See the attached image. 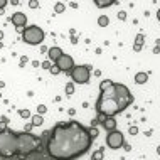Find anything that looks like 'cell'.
<instances>
[{
  "mask_svg": "<svg viewBox=\"0 0 160 160\" xmlns=\"http://www.w3.org/2000/svg\"><path fill=\"white\" fill-rule=\"evenodd\" d=\"M91 143L89 130L81 123H57L49 131L46 152L52 160H76L88 152Z\"/></svg>",
  "mask_w": 160,
  "mask_h": 160,
  "instance_id": "obj_1",
  "label": "cell"
},
{
  "mask_svg": "<svg viewBox=\"0 0 160 160\" xmlns=\"http://www.w3.org/2000/svg\"><path fill=\"white\" fill-rule=\"evenodd\" d=\"M96 111H98V115H103L106 118L120 113V108H118L116 98H115V83H113V86L101 91V96L96 101Z\"/></svg>",
  "mask_w": 160,
  "mask_h": 160,
  "instance_id": "obj_2",
  "label": "cell"
},
{
  "mask_svg": "<svg viewBox=\"0 0 160 160\" xmlns=\"http://www.w3.org/2000/svg\"><path fill=\"white\" fill-rule=\"evenodd\" d=\"M42 138H39L32 133H17V155L19 157H25L31 155L37 150H40Z\"/></svg>",
  "mask_w": 160,
  "mask_h": 160,
  "instance_id": "obj_3",
  "label": "cell"
},
{
  "mask_svg": "<svg viewBox=\"0 0 160 160\" xmlns=\"http://www.w3.org/2000/svg\"><path fill=\"white\" fill-rule=\"evenodd\" d=\"M14 155H17V133L7 128L0 131V157L10 159Z\"/></svg>",
  "mask_w": 160,
  "mask_h": 160,
  "instance_id": "obj_4",
  "label": "cell"
},
{
  "mask_svg": "<svg viewBox=\"0 0 160 160\" xmlns=\"http://www.w3.org/2000/svg\"><path fill=\"white\" fill-rule=\"evenodd\" d=\"M115 98H116L120 111H125L133 103V96H131L130 89L126 88L125 84H121V83H115Z\"/></svg>",
  "mask_w": 160,
  "mask_h": 160,
  "instance_id": "obj_5",
  "label": "cell"
},
{
  "mask_svg": "<svg viewBox=\"0 0 160 160\" xmlns=\"http://www.w3.org/2000/svg\"><path fill=\"white\" fill-rule=\"evenodd\" d=\"M44 31L40 29V27H37V25H29V27H25L24 29V32H22V40L24 42H27V44H31V46H39V44H42L44 42Z\"/></svg>",
  "mask_w": 160,
  "mask_h": 160,
  "instance_id": "obj_6",
  "label": "cell"
},
{
  "mask_svg": "<svg viewBox=\"0 0 160 160\" xmlns=\"http://www.w3.org/2000/svg\"><path fill=\"white\" fill-rule=\"evenodd\" d=\"M71 79L76 84H86L89 81V66H74L71 69Z\"/></svg>",
  "mask_w": 160,
  "mask_h": 160,
  "instance_id": "obj_7",
  "label": "cell"
},
{
  "mask_svg": "<svg viewBox=\"0 0 160 160\" xmlns=\"http://www.w3.org/2000/svg\"><path fill=\"white\" fill-rule=\"evenodd\" d=\"M125 143V137L121 131L118 130H113V131H108V137H106V145L111 148V150H118L121 148Z\"/></svg>",
  "mask_w": 160,
  "mask_h": 160,
  "instance_id": "obj_8",
  "label": "cell"
},
{
  "mask_svg": "<svg viewBox=\"0 0 160 160\" xmlns=\"http://www.w3.org/2000/svg\"><path fill=\"white\" fill-rule=\"evenodd\" d=\"M57 68H59V71L62 72H71V69L74 68V61H72V57L71 56H68V54H62L56 62H54Z\"/></svg>",
  "mask_w": 160,
  "mask_h": 160,
  "instance_id": "obj_9",
  "label": "cell"
},
{
  "mask_svg": "<svg viewBox=\"0 0 160 160\" xmlns=\"http://www.w3.org/2000/svg\"><path fill=\"white\" fill-rule=\"evenodd\" d=\"M12 22H14L15 27H25V24H27V15L22 14V12H15V14L12 15Z\"/></svg>",
  "mask_w": 160,
  "mask_h": 160,
  "instance_id": "obj_10",
  "label": "cell"
},
{
  "mask_svg": "<svg viewBox=\"0 0 160 160\" xmlns=\"http://www.w3.org/2000/svg\"><path fill=\"white\" fill-rule=\"evenodd\" d=\"M62 54L64 52L61 51V47H49V49H47V56H49V61H51V62H56Z\"/></svg>",
  "mask_w": 160,
  "mask_h": 160,
  "instance_id": "obj_11",
  "label": "cell"
},
{
  "mask_svg": "<svg viewBox=\"0 0 160 160\" xmlns=\"http://www.w3.org/2000/svg\"><path fill=\"white\" fill-rule=\"evenodd\" d=\"M101 123H103V126H105V130H108V131L116 130V120H115L113 116H108V118H105Z\"/></svg>",
  "mask_w": 160,
  "mask_h": 160,
  "instance_id": "obj_12",
  "label": "cell"
},
{
  "mask_svg": "<svg viewBox=\"0 0 160 160\" xmlns=\"http://www.w3.org/2000/svg\"><path fill=\"white\" fill-rule=\"evenodd\" d=\"M143 40H145L143 34H138V36L135 37V44H133V51H135V52H140V51H142Z\"/></svg>",
  "mask_w": 160,
  "mask_h": 160,
  "instance_id": "obj_13",
  "label": "cell"
},
{
  "mask_svg": "<svg viewBox=\"0 0 160 160\" xmlns=\"http://www.w3.org/2000/svg\"><path fill=\"white\" fill-rule=\"evenodd\" d=\"M147 79H148V74H147V72H138V74H135V81H137L138 84L147 83Z\"/></svg>",
  "mask_w": 160,
  "mask_h": 160,
  "instance_id": "obj_14",
  "label": "cell"
},
{
  "mask_svg": "<svg viewBox=\"0 0 160 160\" xmlns=\"http://www.w3.org/2000/svg\"><path fill=\"white\" fill-rule=\"evenodd\" d=\"M31 118H32V121H31V123L34 125V126H40V125L44 123L42 115H34V116H31Z\"/></svg>",
  "mask_w": 160,
  "mask_h": 160,
  "instance_id": "obj_15",
  "label": "cell"
},
{
  "mask_svg": "<svg viewBox=\"0 0 160 160\" xmlns=\"http://www.w3.org/2000/svg\"><path fill=\"white\" fill-rule=\"evenodd\" d=\"M110 86H113V81H111V79H103V81H101V84H100V89H101V91H105V89H108Z\"/></svg>",
  "mask_w": 160,
  "mask_h": 160,
  "instance_id": "obj_16",
  "label": "cell"
},
{
  "mask_svg": "<svg viewBox=\"0 0 160 160\" xmlns=\"http://www.w3.org/2000/svg\"><path fill=\"white\" fill-rule=\"evenodd\" d=\"M64 10H66V5L61 3V2H57V3L54 5V12H56V14H62Z\"/></svg>",
  "mask_w": 160,
  "mask_h": 160,
  "instance_id": "obj_17",
  "label": "cell"
},
{
  "mask_svg": "<svg viewBox=\"0 0 160 160\" xmlns=\"http://www.w3.org/2000/svg\"><path fill=\"white\" fill-rule=\"evenodd\" d=\"M94 5H96V7H110V5H113V2H108V0H105V2H103V0H96Z\"/></svg>",
  "mask_w": 160,
  "mask_h": 160,
  "instance_id": "obj_18",
  "label": "cell"
},
{
  "mask_svg": "<svg viewBox=\"0 0 160 160\" xmlns=\"http://www.w3.org/2000/svg\"><path fill=\"white\" fill-rule=\"evenodd\" d=\"M93 160H103V148H100V150H96L94 153H93Z\"/></svg>",
  "mask_w": 160,
  "mask_h": 160,
  "instance_id": "obj_19",
  "label": "cell"
},
{
  "mask_svg": "<svg viewBox=\"0 0 160 160\" xmlns=\"http://www.w3.org/2000/svg\"><path fill=\"white\" fill-rule=\"evenodd\" d=\"M19 115H20L24 120H29V118H31V111H29V110H19Z\"/></svg>",
  "mask_w": 160,
  "mask_h": 160,
  "instance_id": "obj_20",
  "label": "cell"
},
{
  "mask_svg": "<svg viewBox=\"0 0 160 160\" xmlns=\"http://www.w3.org/2000/svg\"><path fill=\"white\" fill-rule=\"evenodd\" d=\"M108 22H110V20H108L106 15H101V17L98 19V24H100L101 27H106V25H108Z\"/></svg>",
  "mask_w": 160,
  "mask_h": 160,
  "instance_id": "obj_21",
  "label": "cell"
},
{
  "mask_svg": "<svg viewBox=\"0 0 160 160\" xmlns=\"http://www.w3.org/2000/svg\"><path fill=\"white\" fill-rule=\"evenodd\" d=\"M7 123H9V120L3 116V118H2V121H0V131H5V130H7Z\"/></svg>",
  "mask_w": 160,
  "mask_h": 160,
  "instance_id": "obj_22",
  "label": "cell"
},
{
  "mask_svg": "<svg viewBox=\"0 0 160 160\" xmlns=\"http://www.w3.org/2000/svg\"><path fill=\"white\" fill-rule=\"evenodd\" d=\"M66 93H68V94H72V93H74V83H68V84H66Z\"/></svg>",
  "mask_w": 160,
  "mask_h": 160,
  "instance_id": "obj_23",
  "label": "cell"
},
{
  "mask_svg": "<svg viewBox=\"0 0 160 160\" xmlns=\"http://www.w3.org/2000/svg\"><path fill=\"white\" fill-rule=\"evenodd\" d=\"M40 68H42V69H51V68H52V62H51V61H44V62L40 64Z\"/></svg>",
  "mask_w": 160,
  "mask_h": 160,
  "instance_id": "obj_24",
  "label": "cell"
},
{
  "mask_svg": "<svg viewBox=\"0 0 160 160\" xmlns=\"http://www.w3.org/2000/svg\"><path fill=\"white\" fill-rule=\"evenodd\" d=\"M89 135H91V138H96V137H98V128H96V126L89 128Z\"/></svg>",
  "mask_w": 160,
  "mask_h": 160,
  "instance_id": "obj_25",
  "label": "cell"
},
{
  "mask_svg": "<svg viewBox=\"0 0 160 160\" xmlns=\"http://www.w3.org/2000/svg\"><path fill=\"white\" fill-rule=\"evenodd\" d=\"M29 7H31V9H36V7H39V2H37V0H31V2H29Z\"/></svg>",
  "mask_w": 160,
  "mask_h": 160,
  "instance_id": "obj_26",
  "label": "cell"
},
{
  "mask_svg": "<svg viewBox=\"0 0 160 160\" xmlns=\"http://www.w3.org/2000/svg\"><path fill=\"white\" fill-rule=\"evenodd\" d=\"M49 71L52 72V74H59V72H61V71H59V68H57L56 64H54V66H52V68H51V69H49Z\"/></svg>",
  "mask_w": 160,
  "mask_h": 160,
  "instance_id": "obj_27",
  "label": "cell"
},
{
  "mask_svg": "<svg viewBox=\"0 0 160 160\" xmlns=\"http://www.w3.org/2000/svg\"><path fill=\"white\" fill-rule=\"evenodd\" d=\"M46 110H47V108L44 106V105H40V106H37V111H39V115H42V113H46Z\"/></svg>",
  "mask_w": 160,
  "mask_h": 160,
  "instance_id": "obj_28",
  "label": "cell"
},
{
  "mask_svg": "<svg viewBox=\"0 0 160 160\" xmlns=\"http://www.w3.org/2000/svg\"><path fill=\"white\" fill-rule=\"evenodd\" d=\"M130 133H131V135H137V133H138V128H137V126H130Z\"/></svg>",
  "mask_w": 160,
  "mask_h": 160,
  "instance_id": "obj_29",
  "label": "cell"
},
{
  "mask_svg": "<svg viewBox=\"0 0 160 160\" xmlns=\"http://www.w3.org/2000/svg\"><path fill=\"white\" fill-rule=\"evenodd\" d=\"M32 126H34V125H32V123L25 125V128H24V131H25V133H29V131H31V128H32Z\"/></svg>",
  "mask_w": 160,
  "mask_h": 160,
  "instance_id": "obj_30",
  "label": "cell"
},
{
  "mask_svg": "<svg viewBox=\"0 0 160 160\" xmlns=\"http://www.w3.org/2000/svg\"><path fill=\"white\" fill-rule=\"evenodd\" d=\"M5 5H7V0H0V10H3Z\"/></svg>",
  "mask_w": 160,
  "mask_h": 160,
  "instance_id": "obj_31",
  "label": "cell"
},
{
  "mask_svg": "<svg viewBox=\"0 0 160 160\" xmlns=\"http://www.w3.org/2000/svg\"><path fill=\"white\" fill-rule=\"evenodd\" d=\"M118 19L125 20V19H126V14H125V12H120V14H118Z\"/></svg>",
  "mask_w": 160,
  "mask_h": 160,
  "instance_id": "obj_32",
  "label": "cell"
},
{
  "mask_svg": "<svg viewBox=\"0 0 160 160\" xmlns=\"http://www.w3.org/2000/svg\"><path fill=\"white\" fill-rule=\"evenodd\" d=\"M25 62H27V57H22V59H20V66H24Z\"/></svg>",
  "mask_w": 160,
  "mask_h": 160,
  "instance_id": "obj_33",
  "label": "cell"
},
{
  "mask_svg": "<svg viewBox=\"0 0 160 160\" xmlns=\"http://www.w3.org/2000/svg\"><path fill=\"white\" fill-rule=\"evenodd\" d=\"M2 39H3V32H2V31H0V40H2Z\"/></svg>",
  "mask_w": 160,
  "mask_h": 160,
  "instance_id": "obj_34",
  "label": "cell"
},
{
  "mask_svg": "<svg viewBox=\"0 0 160 160\" xmlns=\"http://www.w3.org/2000/svg\"><path fill=\"white\" fill-rule=\"evenodd\" d=\"M157 153H159V155H160V145H159V147H157Z\"/></svg>",
  "mask_w": 160,
  "mask_h": 160,
  "instance_id": "obj_35",
  "label": "cell"
},
{
  "mask_svg": "<svg viewBox=\"0 0 160 160\" xmlns=\"http://www.w3.org/2000/svg\"><path fill=\"white\" fill-rule=\"evenodd\" d=\"M157 19H159V20H160V10H159V12H157Z\"/></svg>",
  "mask_w": 160,
  "mask_h": 160,
  "instance_id": "obj_36",
  "label": "cell"
},
{
  "mask_svg": "<svg viewBox=\"0 0 160 160\" xmlns=\"http://www.w3.org/2000/svg\"><path fill=\"white\" fill-rule=\"evenodd\" d=\"M40 160H42V159H40Z\"/></svg>",
  "mask_w": 160,
  "mask_h": 160,
  "instance_id": "obj_37",
  "label": "cell"
}]
</instances>
